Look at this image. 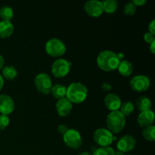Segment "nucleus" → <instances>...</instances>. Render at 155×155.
<instances>
[{"label":"nucleus","instance_id":"36","mask_svg":"<svg viewBox=\"0 0 155 155\" xmlns=\"http://www.w3.org/2000/svg\"><path fill=\"white\" fill-rule=\"evenodd\" d=\"M114 155H125V153L122 152L120 151H114Z\"/></svg>","mask_w":155,"mask_h":155},{"label":"nucleus","instance_id":"25","mask_svg":"<svg viewBox=\"0 0 155 155\" xmlns=\"http://www.w3.org/2000/svg\"><path fill=\"white\" fill-rule=\"evenodd\" d=\"M92 155H114V150L111 147H100Z\"/></svg>","mask_w":155,"mask_h":155},{"label":"nucleus","instance_id":"34","mask_svg":"<svg viewBox=\"0 0 155 155\" xmlns=\"http://www.w3.org/2000/svg\"><path fill=\"white\" fill-rule=\"evenodd\" d=\"M154 44H155V42L150 44V50H151V53H152V54H154V53H155V45H154Z\"/></svg>","mask_w":155,"mask_h":155},{"label":"nucleus","instance_id":"29","mask_svg":"<svg viewBox=\"0 0 155 155\" xmlns=\"http://www.w3.org/2000/svg\"><path fill=\"white\" fill-rule=\"evenodd\" d=\"M68 130H69L68 127H67L66 125H64V124H61V125H59L58 127V132L61 135H62V136H64V134Z\"/></svg>","mask_w":155,"mask_h":155},{"label":"nucleus","instance_id":"31","mask_svg":"<svg viewBox=\"0 0 155 155\" xmlns=\"http://www.w3.org/2000/svg\"><path fill=\"white\" fill-rule=\"evenodd\" d=\"M132 2L137 7V6H143L147 2L146 0H133Z\"/></svg>","mask_w":155,"mask_h":155},{"label":"nucleus","instance_id":"30","mask_svg":"<svg viewBox=\"0 0 155 155\" xmlns=\"http://www.w3.org/2000/svg\"><path fill=\"white\" fill-rule=\"evenodd\" d=\"M148 30H149V33L155 35V20H152L151 22L149 24Z\"/></svg>","mask_w":155,"mask_h":155},{"label":"nucleus","instance_id":"3","mask_svg":"<svg viewBox=\"0 0 155 155\" xmlns=\"http://www.w3.org/2000/svg\"><path fill=\"white\" fill-rule=\"evenodd\" d=\"M107 130L113 133H119L124 129L126 118L119 110L110 111L106 118Z\"/></svg>","mask_w":155,"mask_h":155},{"label":"nucleus","instance_id":"32","mask_svg":"<svg viewBox=\"0 0 155 155\" xmlns=\"http://www.w3.org/2000/svg\"><path fill=\"white\" fill-rule=\"evenodd\" d=\"M101 88H102L103 90H104V91H110V89H112V86H111V85L110 84V83H104V84L102 85Z\"/></svg>","mask_w":155,"mask_h":155},{"label":"nucleus","instance_id":"19","mask_svg":"<svg viewBox=\"0 0 155 155\" xmlns=\"http://www.w3.org/2000/svg\"><path fill=\"white\" fill-rule=\"evenodd\" d=\"M50 93L58 100L66 98L67 87L62 84H55L52 86Z\"/></svg>","mask_w":155,"mask_h":155},{"label":"nucleus","instance_id":"33","mask_svg":"<svg viewBox=\"0 0 155 155\" xmlns=\"http://www.w3.org/2000/svg\"><path fill=\"white\" fill-rule=\"evenodd\" d=\"M4 64H5V59L4 58H3V56L0 54V71L2 70V68H4Z\"/></svg>","mask_w":155,"mask_h":155},{"label":"nucleus","instance_id":"11","mask_svg":"<svg viewBox=\"0 0 155 155\" xmlns=\"http://www.w3.org/2000/svg\"><path fill=\"white\" fill-rule=\"evenodd\" d=\"M136 144V139L133 136H131V135H125L118 140L117 143V148L118 151H120L124 153H127L134 149Z\"/></svg>","mask_w":155,"mask_h":155},{"label":"nucleus","instance_id":"12","mask_svg":"<svg viewBox=\"0 0 155 155\" xmlns=\"http://www.w3.org/2000/svg\"><path fill=\"white\" fill-rule=\"evenodd\" d=\"M15 109V102L12 97L3 94L0 95V113L1 114L8 115L13 112Z\"/></svg>","mask_w":155,"mask_h":155},{"label":"nucleus","instance_id":"37","mask_svg":"<svg viewBox=\"0 0 155 155\" xmlns=\"http://www.w3.org/2000/svg\"><path fill=\"white\" fill-rule=\"evenodd\" d=\"M78 155H92V154H91L89 152H88V151H84V152L80 153V154H79Z\"/></svg>","mask_w":155,"mask_h":155},{"label":"nucleus","instance_id":"24","mask_svg":"<svg viewBox=\"0 0 155 155\" xmlns=\"http://www.w3.org/2000/svg\"><path fill=\"white\" fill-rule=\"evenodd\" d=\"M142 136L144 139L148 142H154L155 141V127L150 126V127L144 128L142 131Z\"/></svg>","mask_w":155,"mask_h":155},{"label":"nucleus","instance_id":"27","mask_svg":"<svg viewBox=\"0 0 155 155\" xmlns=\"http://www.w3.org/2000/svg\"><path fill=\"white\" fill-rule=\"evenodd\" d=\"M10 124V118L8 115L0 114V130H4Z\"/></svg>","mask_w":155,"mask_h":155},{"label":"nucleus","instance_id":"22","mask_svg":"<svg viewBox=\"0 0 155 155\" xmlns=\"http://www.w3.org/2000/svg\"><path fill=\"white\" fill-rule=\"evenodd\" d=\"M0 17L2 21H11L14 17L13 9L8 5H4L0 8Z\"/></svg>","mask_w":155,"mask_h":155},{"label":"nucleus","instance_id":"28","mask_svg":"<svg viewBox=\"0 0 155 155\" xmlns=\"http://www.w3.org/2000/svg\"><path fill=\"white\" fill-rule=\"evenodd\" d=\"M144 39H145V41L147 43H148L150 45L152 42H155V36L154 34L148 32V33H146L144 35Z\"/></svg>","mask_w":155,"mask_h":155},{"label":"nucleus","instance_id":"17","mask_svg":"<svg viewBox=\"0 0 155 155\" xmlns=\"http://www.w3.org/2000/svg\"><path fill=\"white\" fill-rule=\"evenodd\" d=\"M117 70L122 76L129 77L133 74V67L130 61L127 60H123L120 61L117 67Z\"/></svg>","mask_w":155,"mask_h":155},{"label":"nucleus","instance_id":"8","mask_svg":"<svg viewBox=\"0 0 155 155\" xmlns=\"http://www.w3.org/2000/svg\"><path fill=\"white\" fill-rule=\"evenodd\" d=\"M71 67V63L66 59H57L51 65V73L54 77L62 78L68 75Z\"/></svg>","mask_w":155,"mask_h":155},{"label":"nucleus","instance_id":"2","mask_svg":"<svg viewBox=\"0 0 155 155\" xmlns=\"http://www.w3.org/2000/svg\"><path fill=\"white\" fill-rule=\"evenodd\" d=\"M88 95V89L81 83H73L67 87L66 98L74 104H80L86 100Z\"/></svg>","mask_w":155,"mask_h":155},{"label":"nucleus","instance_id":"15","mask_svg":"<svg viewBox=\"0 0 155 155\" xmlns=\"http://www.w3.org/2000/svg\"><path fill=\"white\" fill-rule=\"evenodd\" d=\"M154 121V114L151 110L141 112L137 118V123L142 128L152 126Z\"/></svg>","mask_w":155,"mask_h":155},{"label":"nucleus","instance_id":"5","mask_svg":"<svg viewBox=\"0 0 155 155\" xmlns=\"http://www.w3.org/2000/svg\"><path fill=\"white\" fill-rule=\"evenodd\" d=\"M34 84L36 89L40 93L48 95L51 92L52 83L48 74L45 73H40L34 79Z\"/></svg>","mask_w":155,"mask_h":155},{"label":"nucleus","instance_id":"6","mask_svg":"<svg viewBox=\"0 0 155 155\" xmlns=\"http://www.w3.org/2000/svg\"><path fill=\"white\" fill-rule=\"evenodd\" d=\"M63 140L65 145L71 149H78L83 143L80 133L74 129H69L64 134Z\"/></svg>","mask_w":155,"mask_h":155},{"label":"nucleus","instance_id":"13","mask_svg":"<svg viewBox=\"0 0 155 155\" xmlns=\"http://www.w3.org/2000/svg\"><path fill=\"white\" fill-rule=\"evenodd\" d=\"M56 111L60 117H67L71 114L73 104L67 98L58 100L55 104Z\"/></svg>","mask_w":155,"mask_h":155},{"label":"nucleus","instance_id":"4","mask_svg":"<svg viewBox=\"0 0 155 155\" xmlns=\"http://www.w3.org/2000/svg\"><path fill=\"white\" fill-rule=\"evenodd\" d=\"M45 51L51 57H60L66 52V45L61 40L56 38L49 39L45 44Z\"/></svg>","mask_w":155,"mask_h":155},{"label":"nucleus","instance_id":"7","mask_svg":"<svg viewBox=\"0 0 155 155\" xmlns=\"http://www.w3.org/2000/svg\"><path fill=\"white\" fill-rule=\"evenodd\" d=\"M95 143L100 147H109L113 142L114 136L107 129H97L93 135Z\"/></svg>","mask_w":155,"mask_h":155},{"label":"nucleus","instance_id":"21","mask_svg":"<svg viewBox=\"0 0 155 155\" xmlns=\"http://www.w3.org/2000/svg\"><path fill=\"white\" fill-rule=\"evenodd\" d=\"M104 12L107 14H114L117 9L118 3L116 0H105L101 2Z\"/></svg>","mask_w":155,"mask_h":155},{"label":"nucleus","instance_id":"23","mask_svg":"<svg viewBox=\"0 0 155 155\" xmlns=\"http://www.w3.org/2000/svg\"><path fill=\"white\" fill-rule=\"evenodd\" d=\"M120 109V110L119 111L126 117L130 116L133 113L135 110V106L131 101H126V102L121 104Z\"/></svg>","mask_w":155,"mask_h":155},{"label":"nucleus","instance_id":"35","mask_svg":"<svg viewBox=\"0 0 155 155\" xmlns=\"http://www.w3.org/2000/svg\"><path fill=\"white\" fill-rule=\"evenodd\" d=\"M3 86H4V79L2 78V75L0 74V91H1V89H2Z\"/></svg>","mask_w":155,"mask_h":155},{"label":"nucleus","instance_id":"10","mask_svg":"<svg viewBox=\"0 0 155 155\" xmlns=\"http://www.w3.org/2000/svg\"><path fill=\"white\" fill-rule=\"evenodd\" d=\"M84 9L88 15L93 18H98L104 13L102 3L98 0L86 2L84 5Z\"/></svg>","mask_w":155,"mask_h":155},{"label":"nucleus","instance_id":"38","mask_svg":"<svg viewBox=\"0 0 155 155\" xmlns=\"http://www.w3.org/2000/svg\"><path fill=\"white\" fill-rule=\"evenodd\" d=\"M127 155H131V154H127Z\"/></svg>","mask_w":155,"mask_h":155},{"label":"nucleus","instance_id":"18","mask_svg":"<svg viewBox=\"0 0 155 155\" xmlns=\"http://www.w3.org/2000/svg\"><path fill=\"white\" fill-rule=\"evenodd\" d=\"M136 105L138 110L141 112L147 111L151 110V101L148 97L141 96L136 100Z\"/></svg>","mask_w":155,"mask_h":155},{"label":"nucleus","instance_id":"16","mask_svg":"<svg viewBox=\"0 0 155 155\" xmlns=\"http://www.w3.org/2000/svg\"><path fill=\"white\" fill-rule=\"evenodd\" d=\"M14 32V26L11 21H0V38L6 39L10 37Z\"/></svg>","mask_w":155,"mask_h":155},{"label":"nucleus","instance_id":"14","mask_svg":"<svg viewBox=\"0 0 155 155\" xmlns=\"http://www.w3.org/2000/svg\"><path fill=\"white\" fill-rule=\"evenodd\" d=\"M104 104L106 107L110 111H115L119 110L122 101L120 98L117 95L114 93H109L104 97Z\"/></svg>","mask_w":155,"mask_h":155},{"label":"nucleus","instance_id":"9","mask_svg":"<svg viewBox=\"0 0 155 155\" xmlns=\"http://www.w3.org/2000/svg\"><path fill=\"white\" fill-rule=\"evenodd\" d=\"M149 77L145 75H137L133 77L130 81V86L133 91L142 92L146 91L150 87Z\"/></svg>","mask_w":155,"mask_h":155},{"label":"nucleus","instance_id":"26","mask_svg":"<svg viewBox=\"0 0 155 155\" xmlns=\"http://www.w3.org/2000/svg\"><path fill=\"white\" fill-rule=\"evenodd\" d=\"M136 6L133 4L132 2L127 3L124 8V13L125 15H128V16H132V15H134L136 13Z\"/></svg>","mask_w":155,"mask_h":155},{"label":"nucleus","instance_id":"20","mask_svg":"<svg viewBox=\"0 0 155 155\" xmlns=\"http://www.w3.org/2000/svg\"><path fill=\"white\" fill-rule=\"evenodd\" d=\"M2 77L8 80H14L18 77V71L14 66H6L2 68Z\"/></svg>","mask_w":155,"mask_h":155},{"label":"nucleus","instance_id":"1","mask_svg":"<svg viewBox=\"0 0 155 155\" xmlns=\"http://www.w3.org/2000/svg\"><path fill=\"white\" fill-rule=\"evenodd\" d=\"M120 61L118 58L117 54L108 50L101 51L97 57L98 68L106 72H110L117 69Z\"/></svg>","mask_w":155,"mask_h":155}]
</instances>
